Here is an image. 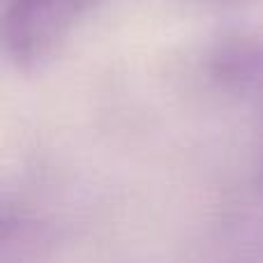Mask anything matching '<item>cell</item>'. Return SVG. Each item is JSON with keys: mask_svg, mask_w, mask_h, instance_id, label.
Segmentation results:
<instances>
[{"mask_svg": "<svg viewBox=\"0 0 263 263\" xmlns=\"http://www.w3.org/2000/svg\"><path fill=\"white\" fill-rule=\"evenodd\" d=\"M92 5L95 0H14L3 21L5 53L16 67L44 63Z\"/></svg>", "mask_w": 263, "mask_h": 263, "instance_id": "obj_1", "label": "cell"}]
</instances>
